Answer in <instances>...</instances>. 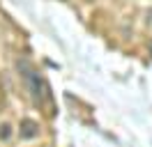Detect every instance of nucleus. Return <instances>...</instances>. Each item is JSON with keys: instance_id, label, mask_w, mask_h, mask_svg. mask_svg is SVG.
I'll list each match as a JSON object with an SVG mask.
<instances>
[{"instance_id": "1", "label": "nucleus", "mask_w": 152, "mask_h": 147, "mask_svg": "<svg viewBox=\"0 0 152 147\" xmlns=\"http://www.w3.org/2000/svg\"><path fill=\"white\" fill-rule=\"evenodd\" d=\"M19 71H21V76L26 78V83H28V90H30V94H32V99L39 101L44 97V83L39 78V74L35 71L26 60H19Z\"/></svg>"}, {"instance_id": "2", "label": "nucleus", "mask_w": 152, "mask_h": 147, "mask_svg": "<svg viewBox=\"0 0 152 147\" xmlns=\"http://www.w3.org/2000/svg\"><path fill=\"white\" fill-rule=\"evenodd\" d=\"M19 136L23 138V140H32V138L39 136V124L35 122V119H21L19 124Z\"/></svg>"}, {"instance_id": "3", "label": "nucleus", "mask_w": 152, "mask_h": 147, "mask_svg": "<svg viewBox=\"0 0 152 147\" xmlns=\"http://www.w3.org/2000/svg\"><path fill=\"white\" fill-rule=\"evenodd\" d=\"M12 136V127L10 124H0V140H10Z\"/></svg>"}]
</instances>
